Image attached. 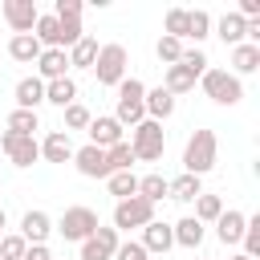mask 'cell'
I'll return each instance as SVG.
<instances>
[{"mask_svg": "<svg viewBox=\"0 0 260 260\" xmlns=\"http://www.w3.org/2000/svg\"><path fill=\"white\" fill-rule=\"evenodd\" d=\"M134 134H130V150H134V158H142V162H154V158H162V146H167V134H162V122H150V118H142L138 126H130Z\"/></svg>", "mask_w": 260, "mask_h": 260, "instance_id": "cell-1", "label": "cell"}, {"mask_svg": "<svg viewBox=\"0 0 260 260\" xmlns=\"http://www.w3.org/2000/svg\"><path fill=\"white\" fill-rule=\"evenodd\" d=\"M183 167H187V175H203V171L215 167V134H211V130H195V134L187 138V146H183Z\"/></svg>", "mask_w": 260, "mask_h": 260, "instance_id": "cell-2", "label": "cell"}, {"mask_svg": "<svg viewBox=\"0 0 260 260\" xmlns=\"http://www.w3.org/2000/svg\"><path fill=\"white\" fill-rule=\"evenodd\" d=\"M142 98H146V85H142L138 77H122V81H118V114H114V118H118L122 126H126V122L138 126L142 114H146Z\"/></svg>", "mask_w": 260, "mask_h": 260, "instance_id": "cell-3", "label": "cell"}, {"mask_svg": "<svg viewBox=\"0 0 260 260\" xmlns=\"http://www.w3.org/2000/svg\"><path fill=\"white\" fill-rule=\"evenodd\" d=\"M203 93H207L211 102H219V106H236V102L244 98V85H240V77L228 73V69H207V73H203Z\"/></svg>", "mask_w": 260, "mask_h": 260, "instance_id": "cell-4", "label": "cell"}, {"mask_svg": "<svg viewBox=\"0 0 260 260\" xmlns=\"http://www.w3.org/2000/svg\"><path fill=\"white\" fill-rule=\"evenodd\" d=\"M93 73H98V85H118L126 77V49L122 45H102L98 61H93Z\"/></svg>", "mask_w": 260, "mask_h": 260, "instance_id": "cell-5", "label": "cell"}, {"mask_svg": "<svg viewBox=\"0 0 260 260\" xmlns=\"http://www.w3.org/2000/svg\"><path fill=\"white\" fill-rule=\"evenodd\" d=\"M154 219V203H146L142 195H130V199H118V207H114V232L118 228H146Z\"/></svg>", "mask_w": 260, "mask_h": 260, "instance_id": "cell-6", "label": "cell"}, {"mask_svg": "<svg viewBox=\"0 0 260 260\" xmlns=\"http://www.w3.org/2000/svg\"><path fill=\"white\" fill-rule=\"evenodd\" d=\"M57 232H61L65 240H89V236L98 232V211H89V207H65Z\"/></svg>", "mask_w": 260, "mask_h": 260, "instance_id": "cell-7", "label": "cell"}, {"mask_svg": "<svg viewBox=\"0 0 260 260\" xmlns=\"http://www.w3.org/2000/svg\"><path fill=\"white\" fill-rule=\"evenodd\" d=\"M114 252H118V232L114 228L98 223V232L89 240H81V260H114Z\"/></svg>", "mask_w": 260, "mask_h": 260, "instance_id": "cell-8", "label": "cell"}, {"mask_svg": "<svg viewBox=\"0 0 260 260\" xmlns=\"http://www.w3.org/2000/svg\"><path fill=\"white\" fill-rule=\"evenodd\" d=\"M0 146H4V154H8L16 167H32V162H37V154H41L37 138H24V134H8V130H4Z\"/></svg>", "mask_w": 260, "mask_h": 260, "instance_id": "cell-9", "label": "cell"}, {"mask_svg": "<svg viewBox=\"0 0 260 260\" xmlns=\"http://www.w3.org/2000/svg\"><path fill=\"white\" fill-rule=\"evenodd\" d=\"M122 142V122L118 118H89V146L110 150Z\"/></svg>", "mask_w": 260, "mask_h": 260, "instance_id": "cell-10", "label": "cell"}, {"mask_svg": "<svg viewBox=\"0 0 260 260\" xmlns=\"http://www.w3.org/2000/svg\"><path fill=\"white\" fill-rule=\"evenodd\" d=\"M73 162H77V171H81L85 179H110L106 150H98V146H81V150H73Z\"/></svg>", "mask_w": 260, "mask_h": 260, "instance_id": "cell-11", "label": "cell"}, {"mask_svg": "<svg viewBox=\"0 0 260 260\" xmlns=\"http://www.w3.org/2000/svg\"><path fill=\"white\" fill-rule=\"evenodd\" d=\"M37 4L32 0H4V20L16 28V32H32V24H37Z\"/></svg>", "mask_w": 260, "mask_h": 260, "instance_id": "cell-12", "label": "cell"}, {"mask_svg": "<svg viewBox=\"0 0 260 260\" xmlns=\"http://www.w3.org/2000/svg\"><path fill=\"white\" fill-rule=\"evenodd\" d=\"M45 102V81L41 77H20L16 81V110H37Z\"/></svg>", "mask_w": 260, "mask_h": 260, "instance_id": "cell-13", "label": "cell"}, {"mask_svg": "<svg viewBox=\"0 0 260 260\" xmlns=\"http://www.w3.org/2000/svg\"><path fill=\"white\" fill-rule=\"evenodd\" d=\"M175 244V232H171V223H158V219H150L146 228H142V248L146 252H167Z\"/></svg>", "mask_w": 260, "mask_h": 260, "instance_id": "cell-14", "label": "cell"}, {"mask_svg": "<svg viewBox=\"0 0 260 260\" xmlns=\"http://www.w3.org/2000/svg\"><path fill=\"white\" fill-rule=\"evenodd\" d=\"M8 57H12V61H24V65H28V61L37 65V57H41V41H37L32 32H16V37L8 41Z\"/></svg>", "mask_w": 260, "mask_h": 260, "instance_id": "cell-15", "label": "cell"}, {"mask_svg": "<svg viewBox=\"0 0 260 260\" xmlns=\"http://www.w3.org/2000/svg\"><path fill=\"white\" fill-rule=\"evenodd\" d=\"M65 65H69L65 49H41V57H37V69H41V77H45V81L65 77Z\"/></svg>", "mask_w": 260, "mask_h": 260, "instance_id": "cell-16", "label": "cell"}, {"mask_svg": "<svg viewBox=\"0 0 260 260\" xmlns=\"http://www.w3.org/2000/svg\"><path fill=\"white\" fill-rule=\"evenodd\" d=\"M142 106H146V114H150V122H162V118H171L175 114V98L158 85V89H146V98H142Z\"/></svg>", "mask_w": 260, "mask_h": 260, "instance_id": "cell-17", "label": "cell"}, {"mask_svg": "<svg viewBox=\"0 0 260 260\" xmlns=\"http://www.w3.org/2000/svg\"><path fill=\"white\" fill-rule=\"evenodd\" d=\"M167 195L171 199H179V203H191V199H199L203 195V183H199V175H179V179H171L167 183Z\"/></svg>", "mask_w": 260, "mask_h": 260, "instance_id": "cell-18", "label": "cell"}, {"mask_svg": "<svg viewBox=\"0 0 260 260\" xmlns=\"http://www.w3.org/2000/svg\"><path fill=\"white\" fill-rule=\"evenodd\" d=\"M244 219H248L244 211H232V207L219 211V219H215V236H219L223 244H236V240L244 236Z\"/></svg>", "mask_w": 260, "mask_h": 260, "instance_id": "cell-19", "label": "cell"}, {"mask_svg": "<svg viewBox=\"0 0 260 260\" xmlns=\"http://www.w3.org/2000/svg\"><path fill=\"white\" fill-rule=\"evenodd\" d=\"M219 37H223V45H244V37H248V20L240 16V12H223L219 16Z\"/></svg>", "mask_w": 260, "mask_h": 260, "instance_id": "cell-20", "label": "cell"}, {"mask_svg": "<svg viewBox=\"0 0 260 260\" xmlns=\"http://www.w3.org/2000/svg\"><path fill=\"white\" fill-rule=\"evenodd\" d=\"M73 98H77V81L65 73V77H57V81H49L45 85V102H53V106H73Z\"/></svg>", "mask_w": 260, "mask_h": 260, "instance_id": "cell-21", "label": "cell"}, {"mask_svg": "<svg viewBox=\"0 0 260 260\" xmlns=\"http://www.w3.org/2000/svg\"><path fill=\"white\" fill-rule=\"evenodd\" d=\"M20 236H24V244H45V236H49V215H45V211H24Z\"/></svg>", "mask_w": 260, "mask_h": 260, "instance_id": "cell-22", "label": "cell"}, {"mask_svg": "<svg viewBox=\"0 0 260 260\" xmlns=\"http://www.w3.org/2000/svg\"><path fill=\"white\" fill-rule=\"evenodd\" d=\"M41 154H45L49 162H65V158H73V142H69V134H65V130H53V134L45 138Z\"/></svg>", "mask_w": 260, "mask_h": 260, "instance_id": "cell-23", "label": "cell"}, {"mask_svg": "<svg viewBox=\"0 0 260 260\" xmlns=\"http://www.w3.org/2000/svg\"><path fill=\"white\" fill-rule=\"evenodd\" d=\"M4 126H8V134H24V138H32V130H41V118H37V110H12Z\"/></svg>", "mask_w": 260, "mask_h": 260, "instance_id": "cell-24", "label": "cell"}, {"mask_svg": "<svg viewBox=\"0 0 260 260\" xmlns=\"http://www.w3.org/2000/svg\"><path fill=\"white\" fill-rule=\"evenodd\" d=\"M98 41L93 37H81L73 49H69V65H81V69H93V61H98Z\"/></svg>", "mask_w": 260, "mask_h": 260, "instance_id": "cell-25", "label": "cell"}, {"mask_svg": "<svg viewBox=\"0 0 260 260\" xmlns=\"http://www.w3.org/2000/svg\"><path fill=\"white\" fill-rule=\"evenodd\" d=\"M171 232H175V244H183V248H199V240H203V223H199V219H191V215H187V219H179Z\"/></svg>", "mask_w": 260, "mask_h": 260, "instance_id": "cell-26", "label": "cell"}, {"mask_svg": "<svg viewBox=\"0 0 260 260\" xmlns=\"http://www.w3.org/2000/svg\"><path fill=\"white\" fill-rule=\"evenodd\" d=\"M232 65H236V73L260 69V45H236L232 49Z\"/></svg>", "mask_w": 260, "mask_h": 260, "instance_id": "cell-27", "label": "cell"}, {"mask_svg": "<svg viewBox=\"0 0 260 260\" xmlns=\"http://www.w3.org/2000/svg\"><path fill=\"white\" fill-rule=\"evenodd\" d=\"M110 195H118V199L138 195V175H134V171H114V175H110Z\"/></svg>", "mask_w": 260, "mask_h": 260, "instance_id": "cell-28", "label": "cell"}, {"mask_svg": "<svg viewBox=\"0 0 260 260\" xmlns=\"http://www.w3.org/2000/svg\"><path fill=\"white\" fill-rule=\"evenodd\" d=\"M195 85V77L183 69V65H167V81H162V89L175 98V93H183V89H191Z\"/></svg>", "mask_w": 260, "mask_h": 260, "instance_id": "cell-29", "label": "cell"}, {"mask_svg": "<svg viewBox=\"0 0 260 260\" xmlns=\"http://www.w3.org/2000/svg\"><path fill=\"white\" fill-rule=\"evenodd\" d=\"M240 240H244V256L256 260V256H260V215H248V219H244V236H240Z\"/></svg>", "mask_w": 260, "mask_h": 260, "instance_id": "cell-30", "label": "cell"}, {"mask_svg": "<svg viewBox=\"0 0 260 260\" xmlns=\"http://www.w3.org/2000/svg\"><path fill=\"white\" fill-rule=\"evenodd\" d=\"M219 211H223L219 195H199V199H195V215H191V219H199V223H211V219H219Z\"/></svg>", "mask_w": 260, "mask_h": 260, "instance_id": "cell-31", "label": "cell"}, {"mask_svg": "<svg viewBox=\"0 0 260 260\" xmlns=\"http://www.w3.org/2000/svg\"><path fill=\"white\" fill-rule=\"evenodd\" d=\"M106 162H110V175H114V171H130V162H134V150H130V142H118V146H110V150H106Z\"/></svg>", "mask_w": 260, "mask_h": 260, "instance_id": "cell-32", "label": "cell"}, {"mask_svg": "<svg viewBox=\"0 0 260 260\" xmlns=\"http://www.w3.org/2000/svg\"><path fill=\"white\" fill-rule=\"evenodd\" d=\"M138 195H142L146 203H158V199L167 195V179H162V175H146V179H138Z\"/></svg>", "mask_w": 260, "mask_h": 260, "instance_id": "cell-33", "label": "cell"}, {"mask_svg": "<svg viewBox=\"0 0 260 260\" xmlns=\"http://www.w3.org/2000/svg\"><path fill=\"white\" fill-rule=\"evenodd\" d=\"M162 28H167V37L183 41V37H187V8H171V12L162 16Z\"/></svg>", "mask_w": 260, "mask_h": 260, "instance_id": "cell-34", "label": "cell"}, {"mask_svg": "<svg viewBox=\"0 0 260 260\" xmlns=\"http://www.w3.org/2000/svg\"><path fill=\"white\" fill-rule=\"evenodd\" d=\"M207 28H211V16L203 12V8H195V12H187V37L199 45L203 37H207Z\"/></svg>", "mask_w": 260, "mask_h": 260, "instance_id": "cell-35", "label": "cell"}, {"mask_svg": "<svg viewBox=\"0 0 260 260\" xmlns=\"http://www.w3.org/2000/svg\"><path fill=\"white\" fill-rule=\"evenodd\" d=\"M154 53H158V61H167V65H179V57H183V41H175V37H158V45H154Z\"/></svg>", "mask_w": 260, "mask_h": 260, "instance_id": "cell-36", "label": "cell"}, {"mask_svg": "<svg viewBox=\"0 0 260 260\" xmlns=\"http://www.w3.org/2000/svg\"><path fill=\"white\" fill-rule=\"evenodd\" d=\"M179 65L191 73V77H199V73H207V53L195 45V49H183V57H179Z\"/></svg>", "mask_w": 260, "mask_h": 260, "instance_id": "cell-37", "label": "cell"}, {"mask_svg": "<svg viewBox=\"0 0 260 260\" xmlns=\"http://www.w3.org/2000/svg\"><path fill=\"white\" fill-rule=\"evenodd\" d=\"M81 126H89V110H85V106H77V102H73V106H65V126H61V130L69 134V130H81Z\"/></svg>", "mask_w": 260, "mask_h": 260, "instance_id": "cell-38", "label": "cell"}, {"mask_svg": "<svg viewBox=\"0 0 260 260\" xmlns=\"http://www.w3.org/2000/svg\"><path fill=\"white\" fill-rule=\"evenodd\" d=\"M24 236H0V260H20L24 256Z\"/></svg>", "mask_w": 260, "mask_h": 260, "instance_id": "cell-39", "label": "cell"}, {"mask_svg": "<svg viewBox=\"0 0 260 260\" xmlns=\"http://www.w3.org/2000/svg\"><path fill=\"white\" fill-rule=\"evenodd\" d=\"M53 16L57 20H81V0H57Z\"/></svg>", "mask_w": 260, "mask_h": 260, "instance_id": "cell-40", "label": "cell"}, {"mask_svg": "<svg viewBox=\"0 0 260 260\" xmlns=\"http://www.w3.org/2000/svg\"><path fill=\"white\" fill-rule=\"evenodd\" d=\"M114 256H118V260H150V252H146L142 244H118Z\"/></svg>", "mask_w": 260, "mask_h": 260, "instance_id": "cell-41", "label": "cell"}, {"mask_svg": "<svg viewBox=\"0 0 260 260\" xmlns=\"http://www.w3.org/2000/svg\"><path fill=\"white\" fill-rule=\"evenodd\" d=\"M20 260H53V252H49V248H45V244H28V248H24V256H20Z\"/></svg>", "mask_w": 260, "mask_h": 260, "instance_id": "cell-42", "label": "cell"}, {"mask_svg": "<svg viewBox=\"0 0 260 260\" xmlns=\"http://www.w3.org/2000/svg\"><path fill=\"white\" fill-rule=\"evenodd\" d=\"M240 16H244V20L260 16V0H240Z\"/></svg>", "mask_w": 260, "mask_h": 260, "instance_id": "cell-43", "label": "cell"}, {"mask_svg": "<svg viewBox=\"0 0 260 260\" xmlns=\"http://www.w3.org/2000/svg\"><path fill=\"white\" fill-rule=\"evenodd\" d=\"M0 232H4V207H0Z\"/></svg>", "mask_w": 260, "mask_h": 260, "instance_id": "cell-44", "label": "cell"}, {"mask_svg": "<svg viewBox=\"0 0 260 260\" xmlns=\"http://www.w3.org/2000/svg\"><path fill=\"white\" fill-rule=\"evenodd\" d=\"M232 260H248V256H232Z\"/></svg>", "mask_w": 260, "mask_h": 260, "instance_id": "cell-45", "label": "cell"}]
</instances>
